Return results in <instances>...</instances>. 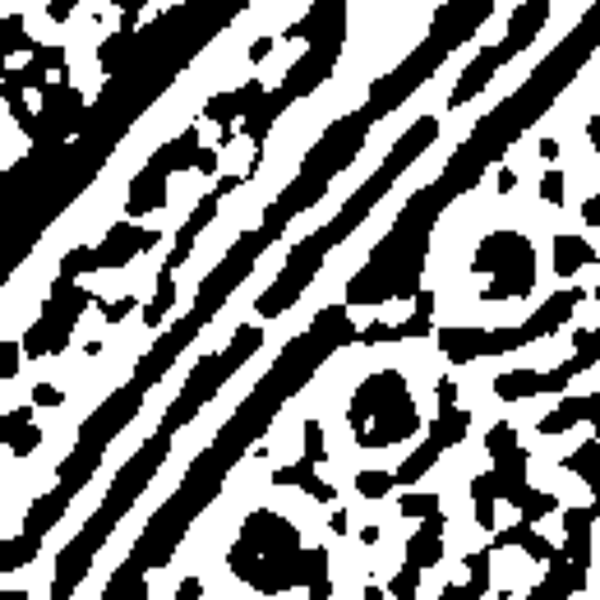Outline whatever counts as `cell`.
I'll use <instances>...</instances> for the list:
<instances>
[{"instance_id": "9c48e42d", "label": "cell", "mask_w": 600, "mask_h": 600, "mask_svg": "<svg viewBox=\"0 0 600 600\" xmlns=\"http://www.w3.org/2000/svg\"><path fill=\"white\" fill-rule=\"evenodd\" d=\"M559 472L577 476L591 490V499H596L600 494V439H583V443H577V453H568L564 462H559Z\"/></svg>"}, {"instance_id": "8992f818", "label": "cell", "mask_w": 600, "mask_h": 600, "mask_svg": "<svg viewBox=\"0 0 600 600\" xmlns=\"http://www.w3.org/2000/svg\"><path fill=\"white\" fill-rule=\"evenodd\" d=\"M439 462H443V449H439L434 439H425V443H416V449H406V457L397 462V472H393V476H397V490H420V480L430 476Z\"/></svg>"}, {"instance_id": "603a6c76", "label": "cell", "mask_w": 600, "mask_h": 600, "mask_svg": "<svg viewBox=\"0 0 600 600\" xmlns=\"http://www.w3.org/2000/svg\"><path fill=\"white\" fill-rule=\"evenodd\" d=\"M47 19H51V24H70V19H74V0H51Z\"/></svg>"}, {"instance_id": "ba28073f", "label": "cell", "mask_w": 600, "mask_h": 600, "mask_svg": "<svg viewBox=\"0 0 600 600\" xmlns=\"http://www.w3.org/2000/svg\"><path fill=\"white\" fill-rule=\"evenodd\" d=\"M472 430H476V420H472L467 406H457V412H443V416H434V420H430V439L439 443L443 453L462 449V443L472 439Z\"/></svg>"}, {"instance_id": "4fadbf2b", "label": "cell", "mask_w": 600, "mask_h": 600, "mask_svg": "<svg viewBox=\"0 0 600 600\" xmlns=\"http://www.w3.org/2000/svg\"><path fill=\"white\" fill-rule=\"evenodd\" d=\"M536 199L546 204V208H568L573 199V181H568V171L564 167H550V171H540V181H536Z\"/></svg>"}, {"instance_id": "ffe728a7", "label": "cell", "mask_w": 600, "mask_h": 600, "mask_svg": "<svg viewBox=\"0 0 600 600\" xmlns=\"http://www.w3.org/2000/svg\"><path fill=\"white\" fill-rule=\"evenodd\" d=\"M204 596H208V583H204L199 573H189V577H181V587H176V596H171V600H204Z\"/></svg>"}, {"instance_id": "30bf717a", "label": "cell", "mask_w": 600, "mask_h": 600, "mask_svg": "<svg viewBox=\"0 0 600 600\" xmlns=\"http://www.w3.org/2000/svg\"><path fill=\"white\" fill-rule=\"evenodd\" d=\"M352 490H356V499H365V503H383V499L397 490V476H393V467H360L356 480H352Z\"/></svg>"}, {"instance_id": "d4e9b609", "label": "cell", "mask_w": 600, "mask_h": 600, "mask_svg": "<svg viewBox=\"0 0 600 600\" xmlns=\"http://www.w3.org/2000/svg\"><path fill=\"white\" fill-rule=\"evenodd\" d=\"M0 600H28V591H19V587L10 591V587H5V591H0Z\"/></svg>"}, {"instance_id": "5bb4252c", "label": "cell", "mask_w": 600, "mask_h": 600, "mask_svg": "<svg viewBox=\"0 0 600 600\" xmlns=\"http://www.w3.org/2000/svg\"><path fill=\"white\" fill-rule=\"evenodd\" d=\"M443 509V499H439V490H402L397 494V517L402 522H425V517H434Z\"/></svg>"}, {"instance_id": "7402d4cb", "label": "cell", "mask_w": 600, "mask_h": 600, "mask_svg": "<svg viewBox=\"0 0 600 600\" xmlns=\"http://www.w3.org/2000/svg\"><path fill=\"white\" fill-rule=\"evenodd\" d=\"M439 600H480V596L472 591V583H443V587H439Z\"/></svg>"}, {"instance_id": "44dd1931", "label": "cell", "mask_w": 600, "mask_h": 600, "mask_svg": "<svg viewBox=\"0 0 600 600\" xmlns=\"http://www.w3.org/2000/svg\"><path fill=\"white\" fill-rule=\"evenodd\" d=\"M583 226H587V236H600V195L583 199Z\"/></svg>"}, {"instance_id": "2e32d148", "label": "cell", "mask_w": 600, "mask_h": 600, "mask_svg": "<svg viewBox=\"0 0 600 600\" xmlns=\"http://www.w3.org/2000/svg\"><path fill=\"white\" fill-rule=\"evenodd\" d=\"M42 449H47V430H42V425H37V420L28 425V430H19V434L5 443V453H10L14 462H28L33 453H42Z\"/></svg>"}, {"instance_id": "ac0fdd59", "label": "cell", "mask_w": 600, "mask_h": 600, "mask_svg": "<svg viewBox=\"0 0 600 600\" xmlns=\"http://www.w3.org/2000/svg\"><path fill=\"white\" fill-rule=\"evenodd\" d=\"M33 412H37L33 402H24V406H5V420H0V439L10 443L19 430H28V425H33Z\"/></svg>"}, {"instance_id": "cb8c5ba5", "label": "cell", "mask_w": 600, "mask_h": 600, "mask_svg": "<svg viewBox=\"0 0 600 600\" xmlns=\"http://www.w3.org/2000/svg\"><path fill=\"white\" fill-rule=\"evenodd\" d=\"M333 596H338V583H333V577H323V583L305 587V600H333Z\"/></svg>"}, {"instance_id": "52a82bcc", "label": "cell", "mask_w": 600, "mask_h": 600, "mask_svg": "<svg viewBox=\"0 0 600 600\" xmlns=\"http://www.w3.org/2000/svg\"><path fill=\"white\" fill-rule=\"evenodd\" d=\"M490 389L503 406H517V402H531V397H546L540 393V375L531 370V365H517V370H499L490 379Z\"/></svg>"}, {"instance_id": "277c9868", "label": "cell", "mask_w": 600, "mask_h": 600, "mask_svg": "<svg viewBox=\"0 0 600 600\" xmlns=\"http://www.w3.org/2000/svg\"><path fill=\"white\" fill-rule=\"evenodd\" d=\"M550 259H554V278L573 282L577 273H587V268H600V249L587 231H559L550 241Z\"/></svg>"}, {"instance_id": "7a4b0ae2", "label": "cell", "mask_w": 600, "mask_h": 600, "mask_svg": "<svg viewBox=\"0 0 600 600\" xmlns=\"http://www.w3.org/2000/svg\"><path fill=\"white\" fill-rule=\"evenodd\" d=\"M171 208V171H162L158 162H144L125 185V218H158Z\"/></svg>"}, {"instance_id": "5b68a950", "label": "cell", "mask_w": 600, "mask_h": 600, "mask_svg": "<svg viewBox=\"0 0 600 600\" xmlns=\"http://www.w3.org/2000/svg\"><path fill=\"white\" fill-rule=\"evenodd\" d=\"M171 309H181V278L176 273H158L148 282V296H144V309H139L144 333H158V328L171 319Z\"/></svg>"}, {"instance_id": "7c38bea8", "label": "cell", "mask_w": 600, "mask_h": 600, "mask_svg": "<svg viewBox=\"0 0 600 600\" xmlns=\"http://www.w3.org/2000/svg\"><path fill=\"white\" fill-rule=\"evenodd\" d=\"M480 449H486V457H490V467L499 457H509L513 449H522V430L513 420H494L490 430H480Z\"/></svg>"}, {"instance_id": "3957f363", "label": "cell", "mask_w": 600, "mask_h": 600, "mask_svg": "<svg viewBox=\"0 0 600 600\" xmlns=\"http://www.w3.org/2000/svg\"><path fill=\"white\" fill-rule=\"evenodd\" d=\"M434 346L439 356L457 365V370H467L476 360H490V328L486 323H467V328H439L434 333Z\"/></svg>"}, {"instance_id": "8fae6325", "label": "cell", "mask_w": 600, "mask_h": 600, "mask_svg": "<svg viewBox=\"0 0 600 600\" xmlns=\"http://www.w3.org/2000/svg\"><path fill=\"white\" fill-rule=\"evenodd\" d=\"M323 577H333V550L328 546H305L296 559V587H315Z\"/></svg>"}, {"instance_id": "6da1fadb", "label": "cell", "mask_w": 600, "mask_h": 600, "mask_svg": "<svg viewBox=\"0 0 600 600\" xmlns=\"http://www.w3.org/2000/svg\"><path fill=\"white\" fill-rule=\"evenodd\" d=\"M241 540L255 554H264V559H278V554H301L305 546H301V527L286 513H278V509H249L245 517H241Z\"/></svg>"}, {"instance_id": "e0dca14e", "label": "cell", "mask_w": 600, "mask_h": 600, "mask_svg": "<svg viewBox=\"0 0 600 600\" xmlns=\"http://www.w3.org/2000/svg\"><path fill=\"white\" fill-rule=\"evenodd\" d=\"M24 338H5V346H0V379H5V389L19 379V365H24Z\"/></svg>"}, {"instance_id": "d6986e66", "label": "cell", "mask_w": 600, "mask_h": 600, "mask_svg": "<svg viewBox=\"0 0 600 600\" xmlns=\"http://www.w3.org/2000/svg\"><path fill=\"white\" fill-rule=\"evenodd\" d=\"M33 406H65L61 383H33Z\"/></svg>"}, {"instance_id": "9a60e30c", "label": "cell", "mask_w": 600, "mask_h": 600, "mask_svg": "<svg viewBox=\"0 0 600 600\" xmlns=\"http://www.w3.org/2000/svg\"><path fill=\"white\" fill-rule=\"evenodd\" d=\"M383 591H389L393 600H420V591H425V568H416V564H402L389 583H383Z\"/></svg>"}]
</instances>
